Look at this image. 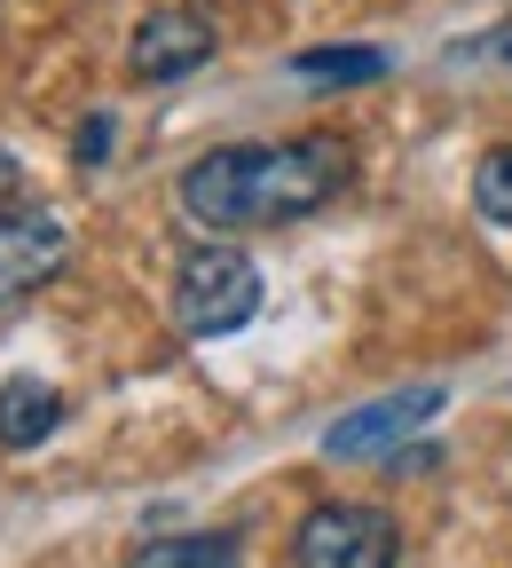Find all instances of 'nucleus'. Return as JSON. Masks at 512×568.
I'll use <instances>...</instances> for the list:
<instances>
[{"instance_id": "1", "label": "nucleus", "mask_w": 512, "mask_h": 568, "mask_svg": "<svg viewBox=\"0 0 512 568\" xmlns=\"http://www.w3.org/2000/svg\"><path fill=\"white\" fill-rule=\"evenodd\" d=\"M339 182H347V151L331 134L276 142V151L229 142V151H205L182 174V205L205 230H276V222H300V213L331 205Z\"/></svg>"}, {"instance_id": "2", "label": "nucleus", "mask_w": 512, "mask_h": 568, "mask_svg": "<svg viewBox=\"0 0 512 568\" xmlns=\"http://www.w3.org/2000/svg\"><path fill=\"white\" fill-rule=\"evenodd\" d=\"M253 308H260V268H253L237 245H197V253H182V268H174V316H182V332L222 339V332L253 324Z\"/></svg>"}, {"instance_id": "3", "label": "nucleus", "mask_w": 512, "mask_h": 568, "mask_svg": "<svg viewBox=\"0 0 512 568\" xmlns=\"http://www.w3.org/2000/svg\"><path fill=\"white\" fill-rule=\"evenodd\" d=\"M300 568H395V521L379 506H316L291 537Z\"/></svg>"}, {"instance_id": "4", "label": "nucleus", "mask_w": 512, "mask_h": 568, "mask_svg": "<svg viewBox=\"0 0 512 568\" xmlns=\"http://www.w3.org/2000/svg\"><path fill=\"white\" fill-rule=\"evenodd\" d=\"M442 410V387H402V395H379V403H362V410H347L331 435H324V458H339V466H355V458H387V450H402L418 426Z\"/></svg>"}, {"instance_id": "5", "label": "nucleus", "mask_w": 512, "mask_h": 568, "mask_svg": "<svg viewBox=\"0 0 512 568\" xmlns=\"http://www.w3.org/2000/svg\"><path fill=\"white\" fill-rule=\"evenodd\" d=\"M71 261V230L55 222V213H0V308H17L24 293H40V284Z\"/></svg>"}, {"instance_id": "6", "label": "nucleus", "mask_w": 512, "mask_h": 568, "mask_svg": "<svg viewBox=\"0 0 512 568\" xmlns=\"http://www.w3.org/2000/svg\"><path fill=\"white\" fill-rule=\"evenodd\" d=\"M213 55V24L190 17V9H158V17H142L134 40H126V63H134V80H182V71H197Z\"/></svg>"}, {"instance_id": "7", "label": "nucleus", "mask_w": 512, "mask_h": 568, "mask_svg": "<svg viewBox=\"0 0 512 568\" xmlns=\"http://www.w3.org/2000/svg\"><path fill=\"white\" fill-rule=\"evenodd\" d=\"M63 426V395L48 379H9L0 387V450H40Z\"/></svg>"}, {"instance_id": "8", "label": "nucleus", "mask_w": 512, "mask_h": 568, "mask_svg": "<svg viewBox=\"0 0 512 568\" xmlns=\"http://www.w3.org/2000/svg\"><path fill=\"white\" fill-rule=\"evenodd\" d=\"M291 80H308V88H362V80H387V55L379 48H308V55H291Z\"/></svg>"}, {"instance_id": "9", "label": "nucleus", "mask_w": 512, "mask_h": 568, "mask_svg": "<svg viewBox=\"0 0 512 568\" xmlns=\"http://www.w3.org/2000/svg\"><path fill=\"white\" fill-rule=\"evenodd\" d=\"M126 568H237V537H158V545H142Z\"/></svg>"}, {"instance_id": "10", "label": "nucleus", "mask_w": 512, "mask_h": 568, "mask_svg": "<svg viewBox=\"0 0 512 568\" xmlns=\"http://www.w3.org/2000/svg\"><path fill=\"white\" fill-rule=\"evenodd\" d=\"M473 205H481V222L512 230V142H496V151L481 159V174H473Z\"/></svg>"}, {"instance_id": "11", "label": "nucleus", "mask_w": 512, "mask_h": 568, "mask_svg": "<svg viewBox=\"0 0 512 568\" xmlns=\"http://www.w3.org/2000/svg\"><path fill=\"white\" fill-rule=\"evenodd\" d=\"M103 151H111V119H88L80 126V166H103Z\"/></svg>"}, {"instance_id": "12", "label": "nucleus", "mask_w": 512, "mask_h": 568, "mask_svg": "<svg viewBox=\"0 0 512 568\" xmlns=\"http://www.w3.org/2000/svg\"><path fill=\"white\" fill-rule=\"evenodd\" d=\"M9 190H17V159H9V151H0V197H9Z\"/></svg>"}]
</instances>
